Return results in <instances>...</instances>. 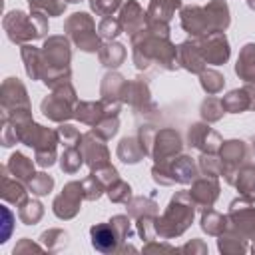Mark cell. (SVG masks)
I'll return each instance as SVG.
<instances>
[{"label":"cell","instance_id":"6da1fadb","mask_svg":"<svg viewBox=\"0 0 255 255\" xmlns=\"http://www.w3.org/2000/svg\"><path fill=\"white\" fill-rule=\"evenodd\" d=\"M131 52L137 70H147L151 66L161 70H175L179 66L177 48L169 42V38L159 36L147 28H141L131 36Z\"/></svg>","mask_w":255,"mask_h":255},{"label":"cell","instance_id":"7a4b0ae2","mask_svg":"<svg viewBox=\"0 0 255 255\" xmlns=\"http://www.w3.org/2000/svg\"><path fill=\"white\" fill-rule=\"evenodd\" d=\"M193 215H195V203H193L189 191H177L171 197L163 215L155 217L157 237H161V239L179 237L191 225Z\"/></svg>","mask_w":255,"mask_h":255},{"label":"cell","instance_id":"3957f363","mask_svg":"<svg viewBox=\"0 0 255 255\" xmlns=\"http://www.w3.org/2000/svg\"><path fill=\"white\" fill-rule=\"evenodd\" d=\"M4 30L8 32V38L12 42L24 44V42L42 38L48 32V18L44 12H36V10H32V14L14 10L6 14Z\"/></svg>","mask_w":255,"mask_h":255},{"label":"cell","instance_id":"277c9868","mask_svg":"<svg viewBox=\"0 0 255 255\" xmlns=\"http://www.w3.org/2000/svg\"><path fill=\"white\" fill-rule=\"evenodd\" d=\"M151 175L159 185L191 183L199 175V163H195V159L189 155H175L173 159L155 163L151 167Z\"/></svg>","mask_w":255,"mask_h":255},{"label":"cell","instance_id":"5b68a950","mask_svg":"<svg viewBox=\"0 0 255 255\" xmlns=\"http://www.w3.org/2000/svg\"><path fill=\"white\" fill-rule=\"evenodd\" d=\"M64 30L68 34V38L82 50V52H98L102 42H100V34L96 32V22L88 12H76L72 14L66 24Z\"/></svg>","mask_w":255,"mask_h":255},{"label":"cell","instance_id":"8992f818","mask_svg":"<svg viewBox=\"0 0 255 255\" xmlns=\"http://www.w3.org/2000/svg\"><path fill=\"white\" fill-rule=\"evenodd\" d=\"M76 104H78L76 90H74V86L68 82V84H62V86L54 88L52 94L42 100V114H44L48 120H52V122L64 124V122H68L70 118H74Z\"/></svg>","mask_w":255,"mask_h":255},{"label":"cell","instance_id":"52a82bcc","mask_svg":"<svg viewBox=\"0 0 255 255\" xmlns=\"http://www.w3.org/2000/svg\"><path fill=\"white\" fill-rule=\"evenodd\" d=\"M227 229L235 231L237 235L245 239H255V207L253 201L239 197L231 201L229 213H227Z\"/></svg>","mask_w":255,"mask_h":255},{"label":"cell","instance_id":"ba28073f","mask_svg":"<svg viewBox=\"0 0 255 255\" xmlns=\"http://www.w3.org/2000/svg\"><path fill=\"white\" fill-rule=\"evenodd\" d=\"M181 8V0H151L145 12V28L169 38V22L175 10Z\"/></svg>","mask_w":255,"mask_h":255},{"label":"cell","instance_id":"9c48e42d","mask_svg":"<svg viewBox=\"0 0 255 255\" xmlns=\"http://www.w3.org/2000/svg\"><path fill=\"white\" fill-rule=\"evenodd\" d=\"M195 40H197V46H199V52H201L205 64L221 66L229 60L231 48H229L227 36L223 32H213V34H207V36H201Z\"/></svg>","mask_w":255,"mask_h":255},{"label":"cell","instance_id":"30bf717a","mask_svg":"<svg viewBox=\"0 0 255 255\" xmlns=\"http://www.w3.org/2000/svg\"><path fill=\"white\" fill-rule=\"evenodd\" d=\"M181 147H183L181 135L173 128H163L153 133L149 155L155 159V163H159V161H167V159H173L175 155H179Z\"/></svg>","mask_w":255,"mask_h":255},{"label":"cell","instance_id":"8fae6325","mask_svg":"<svg viewBox=\"0 0 255 255\" xmlns=\"http://www.w3.org/2000/svg\"><path fill=\"white\" fill-rule=\"evenodd\" d=\"M82 199H86L84 197L82 181H70V183H66L64 189H62V193L52 203L56 217H60V219H72V217H76L78 211H80Z\"/></svg>","mask_w":255,"mask_h":255},{"label":"cell","instance_id":"7c38bea8","mask_svg":"<svg viewBox=\"0 0 255 255\" xmlns=\"http://www.w3.org/2000/svg\"><path fill=\"white\" fill-rule=\"evenodd\" d=\"M219 157L223 161V177L229 185H233L235 181V173L239 169L241 163H245L247 159V145L241 139H229L223 141L219 147Z\"/></svg>","mask_w":255,"mask_h":255},{"label":"cell","instance_id":"4fadbf2b","mask_svg":"<svg viewBox=\"0 0 255 255\" xmlns=\"http://www.w3.org/2000/svg\"><path fill=\"white\" fill-rule=\"evenodd\" d=\"M80 145H82V151H84V159H86V163L90 165L92 171L110 165V151L106 147V139L102 135H98L94 129H90L82 135Z\"/></svg>","mask_w":255,"mask_h":255},{"label":"cell","instance_id":"5bb4252c","mask_svg":"<svg viewBox=\"0 0 255 255\" xmlns=\"http://www.w3.org/2000/svg\"><path fill=\"white\" fill-rule=\"evenodd\" d=\"M187 143L199 149L201 153H217L223 139L213 128H209V124L197 122V124H191L187 129Z\"/></svg>","mask_w":255,"mask_h":255},{"label":"cell","instance_id":"9a60e30c","mask_svg":"<svg viewBox=\"0 0 255 255\" xmlns=\"http://www.w3.org/2000/svg\"><path fill=\"white\" fill-rule=\"evenodd\" d=\"M179 20H181V28L191 36V38H201L207 34H213L207 12L203 6L191 4V6H183L179 12Z\"/></svg>","mask_w":255,"mask_h":255},{"label":"cell","instance_id":"2e32d148","mask_svg":"<svg viewBox=\"0 0 255 255\" xmlns=\"http://www.w3.org/2000/svg\"><path fill=\"white\" fill-rule=\"evenodd\" d=\"M2 108H4V116H12L18 112L30 110L28 92L20 80L8 78L2 84Z\"/></svg>","mask_w":255,"mask_h":255},{"label":"cell","instance_id":"e0dca14e","mask_svg":"<svg viewBox=\"0 0 255 255\" xmlns=\"http://www.w3.org/2000/svg\"><path fill=\"white\" fill-rule=\"evenodd\" d=\"M189 195H191L195 207H201V209L213 207V203L219 197V181H217V177L215 175H203V177L193 179Z\"/></svg>","mask_w":255,"mask_h":255},{"label":"cell","instance_id":"ac0fdd59","mask_svg":"<svg viewBox=\"0 0 255 255\" xmlns=\"http://www.w3.org/2000/svg\"><path fill=\"white\" fill-rule=\"evenodd\" d=\"M126 84H128V80L116 72H110L104 76L102 86H100V96H102V102L110 110H120V104L124 102Z\"/></svg>","mask_w":255,"mask_h":255},{"label":"cell","instance_id":"d6986e66","mask_svg":"<svg viewBox=\"0 0 255 255\" xmlns=\"http://www.w3.org/2000/svg\"><path fill=\"white\" fill-rule=\"evenodd\" d=\"M124 102L129 104L135 112H147V110H153L155 108L153 102H151L149 88H147V84L141 78L128 80L126 90H124Z\"/></svg>","mask_w":255,"mask_h":255},{"label":"cell","instance_id":"ffe728a7","mask_svg":"<svg viewBox=\"0 0 255 255\" xmlns=\"http://www.w3.org/2000/svg\"><path fill=\"white\" fill-rule=\"evenodd\" d=\"M92 235V245L96 251L100 253H116L122 249V239L118 235V231L114 229V225L108 223H98L90 229Z\"/></svg>","mask_w":255,"mask_h":255},{"label":"cell","instance_id":"44dd1931","mask_svg":"<svg viewBox=\"0 0 255 255\" xmlns=\"http://www.w3.org/2000/svg\"><path fill=\"white\" fill-rule=\"evenodd\" d=\"M177 62L181 68H185L187 72L191 74H201L205 70V60L199 52V46H197V40L191 38V40H185L177 46Z\"/></svg>","mask_w":255,"mask_h":255},{"label":"cell","instance_id":"7402d4cb","mask_svg":"<svg viewBox=\"0 0 255 255\" xmlns=\"http://www.w3.org/2000/svg\"><path fill=\"white\" fill-rule=\"evenodd\" d=\"M118 20L122 24V30L131 36L135 32H139L141 28H145V12L135 0H128L126 4H122Z\"/></svg>","mask_w":255,"mask_h":255},{"label":"cell","instance_id":"603a6c76","mask_svg":"<svg viewBox=\"0 0 255 255\" xmlns=\"http://www.w3.org/2000/svg\"><path fill=\"white\" fill-rule=\"evenodd\" d=\"M108 106L100 100V102H78L76 104V112H74V118L86 126H98L104 116L108 114Z\"/></svg>","mask_w":255,"mask_h":255},{"label":"cell","instance_id":"cb8c5ba5","mask_svg":"<svg viewBox=\"0 0 255 255\" xmlns=\"http://www.w3.org/2000/svg\"><path fill=\"white\" fill-rule=\"evenodd\" d=\"M211 24L213 32H225L231 24V16H229V6L225 0H209L207 6H203Z\"/></svg>","mask_w":255,"mask_h":255},{"label":"cell","instance_id":"d4e9b609","mask_svg":"<svg viewBox=\"0 0 255 255\" xmlns=\"http://www.w3.org/2000/svg\"><path fill=\"white\" fill-rule=\"evenodd\" d=\"M233 185L237 187V191L241 193V197L255 201V163H241L237 173H235V181Z\"/></svg>","mask_w":255,"mask_h":255},{"label":"cell","instance_id":"484cf974","mask_svg":"<svg viewBox=\"0 0 255 255\" xmlns=\"http://www.w3.org/2000/svg\"><path fill=\"white\" fill-rule=\"evenodd\" d=\"M235 74L239 76V80H243L245 84L255 82V44H245L239 52L237 64H235Z\"/></svg>","mask_w":255,"mask_h":255},{"label":"cell","instance_id":"4316f807","mask_svg":"<svg viewBox=\"0 0 255 255\" xmlns=\"http://www.w3.org/2000/svg\"><path fill=\"white\" fill-rule=\"evenodd\" d=\"M116 153H118V157H120L124 163H137V161H141V159L145 157V149H143V145H141V141H139L137 135H128V137H124V139L120 141Z\"/></svg>","mask_w":255,"mask_h":255},{"label":"cell","instance_id":"83f0119b","mask_svg":"<svg viewBox=\"0 0 255 255\" xmlns=\"http://www.w3.org/2000/svg\"><path fill=\"white\" fill-rule=\"evenodd\" d=\"M98 56H100V62H102L106 68H118V66H122L124 60H126V48H124L120 42L106 40V42L100 46Z\"/></svg>","mask_w":255,"mask_h":255},{"label":"cell","instance_id":"f1b7e54d","mask_svg":"<svg viewBox=\"0 0 255 255\" xmlns=\"http://www.w3.org/2000/svg\"><path fill=\"white\" fill-rule=\"evenodd\" d=\"M22 60L26 64V74L32 80H42V72H44V56H42V50L30 46V44H24L22 46Z\"/></svg>","mask_w":255,"mask_h":255},{"label":"cell","instance_id":"f546056e","mask_svg":"<svg viewBox=\"0 0 255 255\" xmlns=\"http://www.w3.org/2000/svg\"><path fill=\"white\" fill-rule=\"evenodd\" d=\"M10 171H12V177H16V179H20L22 183H28L36 173H34V163H32V159H28L24 153H20V151H16V153H12V157H10V161H8V165H6Z\"/></svg>","mask_w":255,"mask_h":255},{"label":"cell","instance_id":"4dcf8cb0","mask_svg":"<svg viewBox=\"0 0 255 255\" xmlns=\"http://www.w3.org/2000/svg\"><path fill=\"white\" fill-rule=\"evenodd\" d=\"M227 223H229V221H227V215L215 211L213 207L203 209V213H201V229H203L207 235L219 237V235L227 229Z\"/></svg>","mask_w":255,"mask_h":255},{"label":"cell","instance_id":"1f68e13d","mask_svg":"<svg viewBox=\"0 0 255 255\" xmlns=\"http://www.w3.org/2000/svg\"><path fill=\"white\" fill-rule=\"evenodd\" d=\"M221 102H223L225 112H229V114H241V112L249 110V94L245 92V88L231 90L229 94H225L221 98Z\"/></svg>","mask_w":255,"mask_h":255},{"label":"cell","instance_id":"d6a6232c","mask_svg":"<svg viewBox=\"0 0 255 255\" xmlns=\"http://www.w3.org/2000/svg\"><path fill=\"white\" fill-rule=\"evenodd\" d=\"M84 161L86 159H84V151H82V145L80 143L78 145H66L64 153L60 157V167L66 173H76L82 167Z\"/></svg>","mask_w":255,"mask_h":255},{"label":"cell","instance_id":"836d02e7","mask_svg":"<svg viewBox=\"0 0 255 255\" xmlns=\"http://www.w3.org/2000/svg\"><path fill=\"white\" fill-rule=\"evenodd\" d=\"M2 197L6 201H12V203H22L26 199V187L20 179L16 177H10L6 175V169H4V179H2Z\"/></svg>","mask_w":255,"mask_h":255},{"label":"cell","instance_id":"e575fe53","mask_svg":"<svg viewBox=\"0 0 255 255\" xmlns=\"http://www.w3.org/2000/svg\"><path fill=\"white\" fill-rule=\"evenodd\" d=\"M217 245H219V251H223V253H243V251H247L245 237L237 235V233L231 231V229H225V231L219 235Z\"/></svg>","mask_w":255,"mask_h":255},{"label":"cell","instance_id":"d590c367","mask_svg":"<svg viewBox=\"0 0 255 255\" xmlns=\"http://www.w3.org/2000/svg\"><path fill=\"white\" fill-rule=\"evenodd\" d=\"M129 217H143V215H157V203L149 197H131L128 203Z\"/></svg>","mask_w":255,"mask_h":255},{"label":"cell","instance_id":"8d00e7d4","mask_svg":"<svg viewBox=\"0 0 255 255\" xmlns=\"http://www.w3.org/2000/svg\"><path fill=\"white\" fill-rule=\"evenodd\" d=\"M199 84H201V88L209 94V96H215V94H219L221 90H223V86H225V78H223V74H219L217 70H203L201 74H199Z\"/></svg>","mask_w":255,"mask_h":255},{"label":"cell","instance_id":"74e56055","mask_svg":"<svg viewBox=\"0 0 255 255\" xmlns=\"http://www.w3.org/2000/svg\"><path fill=\"white\" fill-rule=\"evenodd\" d=\"M199 114L201 118L207 122V124H213V122H219L225 114V108H223V102L215 96H209L207 100H203L201 108H199Z\"/></svg>","mask_w":255,"mask_h":255},{"label":"cell","instance_id":"f35d334b","mask_svg":"<svg viewBox=\"0 0 255 255\" xmlns=\"http://www.w3.org/2000/svg\"><path fill=\"white\" fill-rule=\"evenodd\" d=\"M18 215L22 219V223L26 225H34L42 219L44 215V209H42V203L36 201V199H24L20 203V209H18Z\"/></svg>","mask_w":255,"mask_h":255},{"label":"cell","instance_id":"ab89813d","mask_svg":"<svg viewBox=\"0 0 255 255\" xmlns=\"http://www.w3.org/2000/svg\"><path fill=\"white\" fill-rule=\"evenodd\" d=\"M118 112H120V110H108V114L104 116V120H102L98 126H94L92 129H94L98 135H102L104 139H112V137L118 133V128H120Z\"/></svg>","mask_w":255,"mask_h":255},{"label":"cell","instance_id":"60d3db41","mask_svg":"<svg viewBox=\"0 0 255 255\" xmlns=\"http://www.w3.org/2000/svg\"><path fill=\"white\" fill-rule=\"evenodd\" d=\"M106 193L108 197L114 201V203H128L131 199V187L124 181V179H114L108 187H106Z\"/></svg>","mask_w":255,"mask_h":255},{"label":"cell","instance_id":"b9f144b4","mask_svg":"<svg viewBox=\"0 0 255 255\" xmlns=\"http://www.w3.org/2000/svg\"><path fill=\"white\" fill-rule=\"evenodd\" d=\"M30 8L44 12L46 16H60L66 10V0H28Z\"/></svg>","mask_w":255,"mask_h":255},{"label":"cell","instance_id":"7bdbcfd3","mask_svg":"<svg viewBox=\"0 0 255 255\" xmlns=\"http://www.w3.org/2000/svg\"><path fill=\"white\" fill-rule=\"evenodd\" d=\"M199 169L205 173V175H223V161L219 157V151L217 153H201L199 157Z\"/></svg>","mask_w":255,"mask_h":255},{"label":"cell","instance_id":"ee69618b","mask_svg":"<svg viewBox=\"0 0 255 255\" xmlns=\"http://www.w3.org/2000/svg\"><path fill=\"white\" fill-rule=\"evenodd\" d=\"M82 187H84V197L88 201H96L102 197V193L106 191V183L96 175V173H90L84 181H82Z\"/></svg>","mask_w":255,"mask_h":255},{"label":"cell","instance_id":"f6af8a7d","mask_svg":"<svg viewBox=\"0 0 255 255\" xmlns=\"http://www.w3.org/2000/svg\"><path fill=\"white\" fill-rule=\"evenodd\" d=\"M122 32H124V30H122V24H120V20L114 18V16H106V18H102L100 24H98V34H100V38H104V40H114V38H118Z\"/></svg>","mask_w":255,"mask_h":255},{"label":"cell","instance_id":"bcb514c9","mask_svg":"<svg viewBox=\"0 0 255 255\" xmlns=\"http://www.w3.org/2000/svg\"><path fill=\"white\" fill-rule=\"evenodd\" d=\"M26 185H28V189H30L34 195H46L48 191H52L54 179H52V175H48V173H36Z\"/></svg>","mask_w":255,"mask_h":255},{"label":"cell","instance_id":"7dc6e473","mask_svg":"<svg viewBox=\"0 0 255 255\" xmlns=\"http://www.w3.org/2000/svg\"><path fill=\"white\" fill-rule=\"evenodd\" d=\"M155 217L157 215H143V217H137V233L141 239L145 241H151L157 237V231H155Z\"/></svg>","mask_w":255,"mask_h":255},{"label":"cell","instance_id":"c3c4849f","mask_svg":"<svg viewBox=\"0 0 255 255\" xmlns=\"http://www.w3.org/2000/svg\"><path fill=\"white\" fill-rule=\"evenodd\" d=\"M90 8L98 16H112L118 8H122V0H90Z\"/></svg>","mask_w":255,"mask_h":255},{"label":"cell","instance_id":"681fc988","mask_svg":"<svg viewBox=\"0 0 255 255\" xmlns=\"http://www.w3.org/2000/svg\"><path fill=\"white\" fill-rule=\"evenodd\" d=\"M110 223H112L114 229L118 231L122 243L131 237V219H129V213H128V215H116V217L110 219Z\"/></svg>","mask_w":255,"mask_h":255},{"label":"cell","instance_id":"f907efd6","mask_svg":"<svg viewBox=\"0 0 255 255\" xmlns=\"http://www.w3.org/2000/svg\"><path fill=\"white\" fill-rule=\"evenodd\" d=\"M58 135L64 141V145H78L82 141V133L78 131V128H74L70 124H62L58 128Z\"/></svg>","mask_w":255,"mask_h":255},{"label":"cell","instance_id":"816d5d0a","mask_svg":"<svg viewBox=\"0 0 255 255\" xmlns=\"http://www.w3.org/2000/svg\"><path fill=\"white\" fill-rule=\"evenodd\" d=\"M181 251H191V253H193V251H199V253H205V251H207V247L203 245V241H199V239H193L191 243L183 245V247H181Z\"/></svg>","mask_w":255,"mask_h":255},{"label":"cell","instance_id":"f5cc1de1","mask_svg":"<svg viewBox=\"0 0 255 255\" xmlns=\"http://www.w3.org/2000/svg\"><path fill=\"white\" fill-rule=\"evenodd\" d=\"M245 92L249 94V110H255V82H249L243 86Z\"/></svg>","mask_w":255,"mask_h":255},{"label":"cell","instance_id":"db71d44e","mask_svg":"<svg viewBox=\"0 0 255 255\" xmlns=\"http://www.w3.org/2000/svg\"><path fill=\"white\" fill-rule=\"evenodd\" d=\"M247 6H249L251 10H255V0H247Z\"/></svg>","mask_w":255,"mask_h":255},{"label":"cell","instance_id":"11a10c76","mask_svg":"<svg viewBox=\"0 0 255 255\" xmlns=\"http://www.w3.org/2000/svg\"><path fill=\"white\" fill-rule=\"evenodd\" d=\"M68 2H82V0H68Z\"/></svg>","mask_w":255,"mask_h":255},{"label":"cell","instance_id":"9f6ffc18","mask_svg":"<svg viewBox=\"0 0 255 255\" xmlns=\"http://www.w3.org/2000/svg\"><path fill=\"white\" fill-rule=\"evenodd\" d=\"M253 151H255V139H253Z\"/></svg>","mask_w":255,"mask_h":255}]
</instances>
